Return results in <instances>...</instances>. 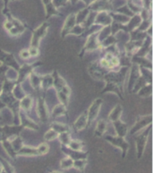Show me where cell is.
Listing matches in <instances>:
<instances>
[{
	"mask_svg": "<svg viewBox=\"0 0 153 173\" xmlns=\"http://www.w3.org/2000/svg\"><path fill=\"white\" fill-rule=\"evenodd\" d=\"M13 27H14V25H13V23H12L11 21H6V22L4 23V28H5V30H6L7 32L10 31Z\"/></svg>",
	"mask_w": 153,
	"mask_h": 173,
	"instance_id": "46",
	"label": "cell"
},
{
	"mask_svg": "<svg viewBox=\"0 0 153 173\" xmlns=\"http://www.w3.org/2000/svg\"><path fill=\"white\" fill-rule=\"evenodd\" d=\"M0 165L2 166L3 168V170L6 172V173H15V168L13 167L6 159L0 157Z\"/></svg>",
	"mask_w": 153,
	"mask_h": 173,
	"instance_id": "37",
	"label": "cell"
},
{
	"mask_svg": "<svg viewBox=\"0 0 153 173\" xmlns=\"http://www.w3.org/2000/svg\"><path fill=\"white\" fill-rule=\"evenodd\" d=\"M73 130L74 131H82L88 127V116L87 110H84L75 120L73 123Z\"/></svg>",
	"mask_w": 153,
	"mask_h": 173,
	"instance_id": "17",
	"label": "cell"
},
{
	"mask_svg": "<svg viewBox=\"0 0 153 173\" xmlns=\"http://www.w3.org/2000/svg\"><path fill=\"white\" fill-rule=\"evenodd\" d=\"M53 88V77L51 75H42L41 78V90L43 92H46L48 90Z\"/></svg>",
	"mask_w": 153,
	"mask_h": 173,
	"instance_id": "25",
	"label": "cell"
},
{
	"mask_svg": "<svg viewBox=\"0 0 153 173\" xmlns=\"http://www.w3.org/2000/svg\"><path fill=\"white\" fill-rule=\"evenodd\" d=\"M49 116L51 118H54V119L61 117H68L67 107L61 103H57L56 106H54V107L52 108V110H51Z\"/></svg>",
	"mask_w": 153,
	"mask_h": 173,
	"instance_id": "15",
	"label": "cell"
},
{
	"mask_svg": "<svg viewBox=\"0 0 153 173\" xmlns=\"http://www.w3.org/2000/svg\"><path fill=\"white\" fill-rule=\"evenodd\" d=\"M57 136H58V134L55 131L53 130L52 128L48 129L44 135V140L48 143V142H50V141H53L55 139H57Z\"/></svg>",
	"mask_w": 153,
	"mask_h": 173,
	"instance_id": "39",
	"label": "cell"
},
{
	"mask_svg": "<svg viewBox=\"0 0 153 173\" xmlns=\"http://www.w3.org/2000/svg\"><path fill=\"white\" fill-rule=\"evenodd\" d=\"M9 142H10V143L12 145L13 149H14L16 153L23 146V143H22V138H21L20 136H15V138L11 139Z\"/></svg>",
	"mask_w": 153,
	"mask_h": 173,
	"instance_id": "36",
	"label": "cell"
},
{
	"mask_svg": "<svg viewBox=\"0 0 153 173\" xmlns=\"http://www.w3.org/2000/svg\"><path fill=\"white\" fill-rule=\"evenodd\" d=\"M61 151L65 153L66 156L70 157L73 161H77V160H87L89 153L84 151H73L70 148H68L66 145L61 144Z\"/></svg>",
	"mask_w": 153,
	"mask_h": 173,
	"instance_id": "13",
	"label": "cell"
},
{
	"mask_svg": "<svg viewBox=\"0 0 153 173\" xmlns=\"http://www.w3.org/2000/svg\"><path fill=\"white\" fill-rule=\"evenodd\" d=\"M123 113V107L121 104H117L113 108V110L110 111L109 115H108V120H110V122H115L117 121L121 118Z\"/></svg>",
	"mask_w": 153,
	"mask_h": 173,
	"instance_id": "24",
	"label": "cell"
},
{
	"mask_svg": "<svg viewBox=\"0 0 153 173\" xmlns=\"http://www.w3.org/2000/svg\"><path fill=\"white\" fill-rule=\"evenodd\" d=\"M0 62H1L3 65H6L7 68L15 69L17 72L21 68V65L18 63V61L15 58L14 54L6 52L2 49H0Z\"/></svg>",
	"mask_w": 153,
	"mask_h": 173,
	"instance_id": "8",
	"label": "cell"
},
{
	"mask_svg": "<svg viewBox=\"0 0 153 173\" xmlns=\"http://www.w3.org/2000/svg\"><path fill=\"white\" fill-rule=\"evenodd\" d=\"M19 120H20V125L24 128V127H28L33 130H39V126L37 125L36 122H34L33 120L26 115V113L23 112L22 110H20L19 112Z\"/></svg>",
	"mask_w": 153,
	"mask_h": 173,
	"instance_id": "14",
	"label": "cell"
},
{
	"mask_svg": "<svg viewBox=\"0 0 153 173\" xmlns=\"http://www.w3.org/2000/svg\"><path fill=\"white\" fill-rule=\"evenodd\" d=\"M152 122V117L151 114L144 115V116H139L136 118V121L134 125L132 127V128L129 130L130 134L132 136H136L139 133H141L143 130H144L149 126H151Z\"/></svg>",
	"mask_w": 153,
	"mask_h": 173,
	"instance_id": "4",
	"label": "cell"
},
{
	"mask_svg": "<svg viewBox=\"0 0 153 173\" xmlns=\"http://www.w3.org/2000/svg\"><path fill=\"white\" fill-rule=\"evenodd\" d=\"M42 65V62L38 61L35 63H31V64H28L25 63L22 65H21L20 69L18 70V78L15 84H21L22 82H23L25 79L28 78V76L31 75V73L32 71H34V68L36 66H40Z\"/></svg>",
	"mask_w": 153,
	"mask_h": 173,
	"instance_id": "10",
	"label": "cell"
},
{
	"mask_svg": "<svg viewBox=\"0 0 153 173\" xmlns=\"http://www.w3.org/2000/svg\"><path fill=\"white\" fill-rule=\"evenodd\" d=\"M1 173H6V172H5L4 170H2V172H1Z\"/></svg>",
	"mask_w": 153,
	"mask_h": 173,
	"instance_id": "48",
	"label": "cell"
},
{
	"mask_svg": "<svg viewBox=\"0 0 153 173\" xmlns=\"http://www.w3.org/2000/svg\"><path fill=\"white\" fill-rule=\"evenodd\" d=\"M84 146H85V143L83 141L72 139L71 142L68 143L67 147L73 150V151H83Z\"/></svg>",
	"mask_w": 153,
	"mask_h": 173,
	"instance_id": "29",
	"label": "cell"
},
{
	"mask_svg": "<svg viewBox=\"0 0 153 173\" xmlns=\"http://www.w3.org/2000/svg\"><path fill=\"white\" fill-rule=\"evenodd\" d=\"M140 74H141V76L145 80L146 84H151V77H152L151 69L140 66Z\"/></svg>",
	"mask_w": 153,
	"mask_h": 173,
	"instance_id": "31",
	"label": "cell"
},
{
	"mask_svg": "<svg viewBox=\"0 0 153 173\" xmlns=\"http://www.w3.org/2000/svg\"><path fill=\"white\" fill-rule=\"evenodd\" d=\"M50 127L53 130H55L57 134H61V133H65V132H71V127L68 125L59 123L57 121H53L50 125Z\"/></svg>",
	"mask_w": 153,
	"mask_h": 173,
	"instance_id": "26",
	"label": "cell"
},
{
	"mask_svg": "<svg viewBox=\"0 0 153 173\" xmlns=\"http://www.w3.org/2000/svg\"><path fill=\"white\" fill-rule=\"evenodd\" d=\"M103 100L98 98L92 101L91 106L89 107L87 110V116H88V127H90L99 116V113L101 110L102 104H103Z\"/></svg>",
	"mask_w": 153,
	"mask_h": 173,
	"instance_id": "7",
	"label": "cell"
},
{
	"mask_svg": "<svg viewBox=\"0 0 153 173\" xmlns=\"http://www.w3.org/2000/svg\"><path fill=\"white\" fill-rule=\"evenodd\" d=\"M19 56L22 60H29L31 58L28 49H23L19 52Z\"/></svg>",
	"mask_w": 153,
	"mask_h": 173,
	"instance_id": "43",
	"label": "cell"
},
{
	"mask_svg": "<svg viewBox=\"0 0 153 173\" xmlns=\"http://www.w3.org/2000/svg\"><path fill=\"white\" fill-rule=\"evenodd\" d=\"M88 72L90 74V75L96 79V80H100V81H103L105 75H107V73L108 72V70L102 68L101 66L99 65V62H93L92 63L88 68Z\"/></svg>",
	"mask_w": 153,
	"mask_h": 173,
	"instance_id": "11",
	"label": "cell"
},
{
	"mask_svg": "<svg viewBox=\"0 0 153 173\" xmlns=\"http://www.w3.org/2000/svg\"><path fill=\"white\" fill-rule=\"evenodd\" d=\"M87 164H88L87 160H77V161H73V168L82 172V173H84V170H85V168H86Z\"/></svg>",
	"mask_w": 153,
	"mask_h": 173,
	"instance_id": "38",
	"label": "cell"
},
{
	"mask_svg": "<svg viewBox=\"0 0 153 173\" xmlns=\"http://www.w3.org/2000/svg\"><path fill=\"white\" fill-rule=\"evenodd\" d=\"M105 83H106L105 88L101 91V94H105L107 92H112V94L117 95L122 101H124V92L119 89V87L117 84H115L114 83L109 81H106Z\"/></svg>",
	"mask_w": 153,
	"mask_h": 173,
	"instance_id": "16",
	"label": "cell"
},
{
	"mask_svg": "<svg viewBox=\"0 0 153 173\" xmlns=\"http://www.w3.org/2000/svg\"><path fill=\"white\" fill-rule=\"evenodd\" d=\"M37 148V151H38V154H39V156H43V155H46L49 152V145L47 142L45 143H41Z\"/></svg>",
	"mask_w": 153,
	"mask_h": 173,
	"instance_id": "40",
	"label": "cell"
},
{
	"mask_svg": "<svg viewBox=\"0 0 153 173\" xmlns=\"http://www.w3.org/2000/svg\"><path fill=\"white\" fill-rule=\"evenodd\" d=\"M84 31H85V29L83 27H82L81 25H77V26H74V27L70 31L69 34H73V35L79 36V35L83 34L84 33Z\"/></svg>",
	"mask_w": 153,
	"mask_h": 173,
	"instance_id": "42",
	"label": "cell"
},
{
	"mask_svg": "<svg viewBox=\"0 0 153 173\" xmlns=\"http://www.w3.org/2000/svg\"><path fill=\"white\" fill-rule=\"evenodd\" d=\"M7 69H8V68L6 65H5L3 64L0 65V81H4V80L6 79L5 78V74H6Z\"/></svg>",
	"mask_w": 153,
	"mask_h": 173,
	"instance_id": "45",
	"label": "cell"
},
{
	"mask_svg": "<svg viewBox=\"0 0 153 173\" xmlns=\"http://www.w3.org/2000/svg\"><path fill=\"white\" fill-rule=\"evenodd\" d=\"M17 156H26V157H34V156H39L38 154V151L36 147H32V146L24 145L16 153Z\"/></svg>",
	"mask_w": 153,
	"mask_h": 173,
	"instance_id": "23",
	"label": "cell"
},
{
	"mask_svg": "<svg viewBox=\"0 0 153 173\" xmlns=\"http://www.w3.org/2000/svg\"><path fill=\"white\" fill-rule=\"evenodd\" d=\"M19 103H20V110L28 114L34 107V99L31 95H26L21 101H19Z\"/></svg>",
	"mask_w": 153,
	"mask_h": 173,
	"instance_id": "18",
	"label": "cell"
},
{
	"mask_svg": "<svg viewBox=\"0 0 153 173\" xmlns=\"http://www.w3.org/2000/svg\"><path fill=\"white\" fill-rule=\"evenodd\" d=\"M75 23H76L75 15H69V16L67 17V19H66L65 24H64V27H63L62 32H61L62 38H65L67 34H69L70 31L75 26Z\"/></svg>",
	"mask_w": 153,
	"mask_h": 173,
	"instance_id": "22",
	"label": "cell"
},
{
	"mask_svg": "<svg viewBox=\"0 0 153 173\" xmlns=\"http://www.w3.org/2000/svg\"><path fill=\"white\" fill-rule=\"evenodd\" d=\"M41 78L42 75H38L35 71H32L31 75L28 76V79L30 81V84L32 87V89L36 91H41Z\"/></svg>",
	"mask_w": 153,
	"mask_h": 173,
	"instance_id": "20",
	"label": "cell"
},
{
	"mask_svg": "<svg viewBox=\"0 0 153 173\" xmlns=\"http://www.w3.org/2000/svg\"><path fill=\"white\" fill-rule=\"evenodd\" d=\"M2 145H3V147L5 149V151L6 152V153L10 156V158H12L14 161H15L16 158H17V155H16V152L13 149L12 147V145L10 143V142L8 140H3L2 142Z\"/></svg>",
	"mask_w": 153,
	"mask_h": 173,
	"instance_id": "27",
	"label": "cell"
},
{
	"mask_svg": "<svg viewBox=\"0 0 153 173\" xmlns=\"http://www.w3.org/2000/svg\"><path fill=\"white\" fill-rule=\"evenodd\" d=\"M152 94V84H145L141 90L137 92V95L142 98H148L150 97Z\"/></svg>",
	"mask_w": 153,
	"mask_h": 173,
	"instance_id": "30",
	"label": "cell"
},
{
	"mask_svg": "<svg viewBox=\"0 0 153 173\" xmlns=\"http://www.w3.org/2000/svg\"><path fill=\"white\" fill-rule=\"evenodd\" d=\"M103 138L108 141L110 144L114 145L115 147H117L121 150L122 152V159H124L127 155V153L129 151L130 148V144L127 142L124 138L117 136H110V135H107L104 136Z\"/></svg>",
	"mask_w": 153,
	"mask_h": 173,
	"instance_id": "3",
	"label": "cell"
},
{
	"mask_svg": "<svg viewBox=\"0 0 153 173\" xmlns=\"http://www.w3.org/2000/svg\"><path fill=\"white\" fill-rule=\"evenodd\" d=\"M115 128V131L117 133V136L125 138V136H127V133H128L129 129H128V126H127L124 122H123L121 119L117 121H115L112 123Z\"/></svg>",
	"mask_w": 153,
	"mask_h": 173,
	"instance_id": "19",
	"label": "cell"
},
{
	"mask_svg": "<svg viewBox=\"0 0 153 173\" xmlns=\"http://www.w3.org/2000/svg\"><path fill=\"white\" fill-rule=\"evenodd\" d=\"M12 94L17 101H21L22 98H24L25 96H26V94L24 92V91L22 88L20 84H15V87L12 91Z\"/></svg>",
	"mask_w": 153,
	"mask_h": 173,
	"instance_id": "28",
	"label": "cell"
},
{
	"mask_svg": "<svg viewBox=\"0 0 153 173\" xmlns=\"http://www.w3.org/2000/svg\"><path fill=\"white\" fill-rule=\"evenodd\" d=\"M108 126V122L106 119H99V120H98L94 130V136L96 137H103L107 132Z\"/></svg>",
	"mask_w": 153,
	"mask_h": 173,
	"instance_id": "21",
	"label": "cell"
},
{
	"mask_svg": "<svg viewBox=\"0 0 153 173\" xmlns=\"http://www.w3.org/2000/svg\"><path fill=\"white\" fill-rule=\"evenodd\" d=\"M117 42V39H116V36L115 35H109L108 37H107L104 41H102L100 42V46H101V50L104 49L111 45H114L116 44Z\"/></svg>",
	"mask_w": 153,
	"mask_h": 173,
	"instance_id": "35",
	"label": "cell"
},
{
	"mask_svg": "<svg viewBox=\"0 0 153 173\" xmlns=\"http://www.w3.org/2000/svg\"><path fill=\"white\" fill-rule=\"evenodd\" d=\"M129 69L130 75L128 77V82H127V91L131 94L136 81L141 76V74H140V66L136 64H132Z\"/></svg>",
	"mask_w": 153,
	"mask_h": 173,
	"instance_id": "12",
	"label": "cell"
},
{
	"mask_svg": "<svg viewBox=\"0 0 153 173\" xmlns=\"http://www.w3.org/2000/svg\"><path fill=\"white\" fill-rule=\"evenodd\" d=\"M29 53H30V56L31 58H36L40 55V49L39 48H33V47H30L28 49Z\"/></svg>",
	"mask_w": 153,
	"mask_h": 173,
	"instance_id": "44",
	"label": "cell"
},
{
	"mask_svg": "<svg viewBox=\"0 0 153 173\" xmlns=\"http://www.w3.org/2000/svg\"><path fill=\"white\" fill-rule=\"evenodd\" d=\"M150 131H151V126H149L144 130H143L141 133H139V135L136 136L135 146H136V158H137V160H141L144 154Z\"/></svg>",
	"mask_w": 153,
	"mask_h": 173,
	"instance_id": "1",
	"label": "cell"
},
{
	"mask_svg": "<svg viewBox=\"0 0 153 173\" xmlns=\"http://www.w3.org/2000/svg\"><path fill=\"white\" fill-rule=\"evenodd\" d=\"M50 173H64V172H61V171H57V170H54V171H51Z\"/></svg>",
	"mask_w": 153,
	"mask_h": 173,
	"instance_id": "47",
	"label": "cell"
},
{
	"mask_svg": "<svg viewBox=\"0 0 153 173\" xmlns=\"http://www.w3.org/2000/svg\"><path fill=\"white\" fill-rule=\"evenodd\" d=\"M57 139L59 140V142L61 143L62 145H66L67 146L68 143L71 142L72 136H71V132H65V133H61V134L58 135Z\"/></svg>",
	"mask_w": 153,
	"mask_h": 173,
	"instance_id": "32",
	"label": "cell"
},
{
	"mask_svg": "<svg viewBox=\"0 0 153 173\" xmlns=\"http://www.w3.org/2000/svg\"><path fill=\"white\" fill-rule=\"evenodd\" d=\"M145 84H147L146 82H145V80H144L142 76H140L139 79L136 81V83H135V84H134L133 90H132V92H133V94H137V92H138L140 90H141Z\"/></svg>",
	"mask_w": 153,
	"mask_h": 173,
	"instance_id": "41",
	"label": "cell"
},
{
	"mask_svg": "<svg viewBox=\"0 0 153 173\" xmlns=\"http://www.w3.org/2000/svg\"><path fill=\"white\" fill-rule=\"evenodd\" d=\"M48 28V23H42L40 26L39 28H37L33 32L32 36H31V39L30 47L40 48L41 41L47 35Z\"/></svg>",
	"mask_w": 153,
	"mask_h": 173,
	"instance_id": "9",
	"label": "cell"
},
{
	"mask_svg": "<svg viewBox=\"0 0 153 173\" xmlns=\"http://www.w3.org/2000/svg\"><path fill=\"white\" fill-rule=\"evenodd\" d=\"M5 78L10 82L16 83L17 78H18V72L15 69L8 68V69L6 70V72L5 74Z\"/></svg>",
	"mask_w": 153,
	"mask_h": 173,
	"instance_id": "34",
	"label": "cell"
},
{
	"mask_svg": "<svg viewBox=\"0 0 153 173\" xmlns=\"http://www.w3.org/2000/svg\"><path fill=\"white\" fill-rule=\"evenodd\" d=\"M35 110H36V116L40 119L42 123L48 122L50 116H49V109L47 106L43 95H41L37 98L36 104H35Z\"/></svg>",
	"mask_w": 153,
	"mask_h": 173,
	"instance_id": "2",
	"label": "cell"
},
{
	"mask_svg": "<svg viewBox=\"0 0 153 173\" xmlns=\"http://www.w3.org/2000/svg\"><path fill=\"white\" fill-rule=\"evenodd\" d=\"M73 165V160H72L68 156H66L64 159H62L61 162H60V169H63V170H66V169H72Z\"/></svg>",
	"mask_w": 153,
	"mask_h": 173,
	"instance_id": "33",
	"label": "cell"
},
{
	"mask_svg": "<svg viewBox=\"0 0 153 173\" xmlns=\"http://www.w3.org/2000/svg\"><path fill=\"white\" fill-rule=\"evenodd\" d=\"M94 50H101L100 42H99V39H98V32L87 37V41H86L82 51L80 52L79 57L82 58L85 53L92 52V51H94Z\"/></svg>",
	"mask_w": 153,
	"mask_h": 173,
	"instance_id": "6",
	"label": "cell"
},
{
	"mask_svg": "<svg viewBox=\"0 0 153 173\" xmlns=\"http://www.w3.org/2000/svg\"><path fill=\"white\" fill-rule=\"evenodd\" d=\"M53 77V88L56 91H61L63 94H66L67 96H71V88L69 87L66 81L64 79L57 70L51 74Z\"/></svg>",
	"mask_w": 153,
	"mask_h": 173,
	"instance_id": "5",
	"label": "cell"
}]
</instances>
